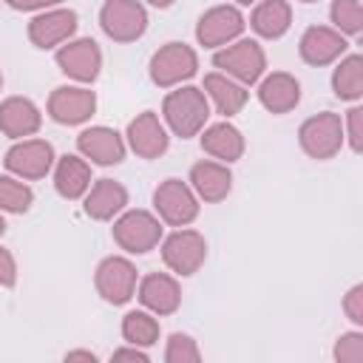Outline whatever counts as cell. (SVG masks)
<instances>
[{"mask_svg":"<svg viewBox=\"0 0 363 363\" xmlns=\"http://www.w3.org/2000/svg\"><path fill=\"white\" fill-rule=\"evenodd\" d=\"M162 116L176 136H199L210 119V99L196 85H176L162 102Z\"/></svg>","mask_w":363,"mask_h":363,"instance_id":"1","label":"cell"},{"mask_svg":"<svg viewBox=\"0 0 363 363\" xmlns=\"http://www.w3.org/2000/svg\"><path fill=\"white\" fill-rule=\"evenodd\" d=\"M213 65L241 85H255L267 71V54L258 40H233L213 54Z\"/></svg>","mask_w":363,"mask_h":363,"instance_id":"2","label":"cell"},{"mask_svg":"<svg viewBox=\"0 0 363 363\" xmlns=\"http://www.w3.org/2000/svg\"><path fill=\"white\" fill-rule=\"evenodd\" d=\"M111 233H113V241L125 252L145 255L153 247H159V241L164 235V227H162V218L147 213V210H122L113 218V230Z\"/></svg>","mask_w":363,"mask_h":363,"instance_id":"3","label":"cell"},{"mask_svg":"<svg viewBox=\"0 0 363 363\" xmlns=\"http://www.w3.org/2000/svg\"><path fill=\"white\" fill-rule=\"evenodd\" d=\"M298 142L309 159L326 162V159L337 156L343 142H346L343 139V119L332 111L315 113V116L303 119V125L298 128Z\"/></svg>","mask_w":363,"mask_h":363,"instance_id":"4","label":"cell"},{"mask_svg":"<svg viewBox=\"0 0 363 363\" xmlns=\"http://www.w3.org/2000/svg\"><path fill=\"white\" fill-rule=\"evenodd\" d=\"M162 261L170 272L187 278L201 269L207 261V241L199 230L176 227L170 235H162Z\"/></svg>","mask_w":363,"mask_h":363,"instance_id":"5","label":"cell"},{"mask_svg":"<svg viewBox=\"0 0 363 363\" xmlns=\"http://www.w3.org/2000/svg\"><path fill=\"white\" fill-rule=\"evenodd\" d=\"M196 71H199V54L187 43H164L150 57V65H147V74L159 88L184 85L190 77H196Z\"/></svg>","mask_w":363,"mask_h":363,"instance_id":"6","label":"cell"},{"mask_svg":"<svg viewBox=\"0 0 363 363\" xmlns=\"http://www.w3.org/2000/svg\"><path fill=\"white\" fill-rule=\"evenodd\" d=\"M153 210L162 218V224L170 227H187L199 218V196L193 187L182 179H164L153 190Z\"/></svg>","mask_w":363,"mask_h":363,"instance_id":"7","label":"cell"},{"mask_svg":"<svg viewBox=\"0 0 363 363\" xmlns=\"http://www.w3.org/2000/svg\"><path fill=\"white\" fill-rule=\"evenodd\" d=\"M57 156H54V147L51 142L45 139H17L9 150H6V170L23 182H34V179H45L54 167Z\"/></svg>","mask_w":363,"mask_h":363,"instance_id":"8","label":"cell"},{"mask_svg":"<svg viewBox=\"0 0 363 363\" xmlns=\"http://www.w3.org/2000/svg\"><path fill=\"white\" fill-rule=\"evenodd\" d=\"M99 26L113 43H136L147 31V11L139 0H105Z\"/></svg>","mask_w":363,"mask_h":363,"instance_id":"9","label":"cell"},{"mask_svg":"<svg viewBox=\"0 0 363 363\" xmlns=\"http://www.w3.org/2000/svg\"><path fill=\"white\" fill-rule=\"evenodd\" d=\"M94 284H96V292L105 303L122 306L136 295L139 275H136V267L125 255H108L99 261Z\"/></svg>","mask_w":363,"mask_h":363,"instance_id":"10","label":"cell"},{"mask_svg":"<svg viewBox=\"0 0 363 363\" xmlns=\"http://www.w3.org/2000/svg\"><path fill=\"white\" fill-rule=\"evenodd\" d=\"M54 60H57V68L68 79H74L79 85L94 82L99 77V71H102V51H99V45L91 37H79V40L62 43L57 48Z\"/></svg>","mask_w":363,"mask_h":363,"instance_id":"11","label":"cell"},{"mask_svg":"<svg viewBox=\"0 0 363 363\" xmlns=\"http://www.w3.org/2000/svg\"><path fill=\"white\" fill-rule=\"evenodd\" d=\"M244 26H247V20L238 11V6H230V3L213 6V9H207L199 17V23H196V40L204 48H221V45L238 40L241 31H244Z\"/></svg>","mask_w":363,"mask_h":363,"instance_id":"12","label":"cell"},{"mask_svg":"<svg viewBox=\"0 0 363 363\" xmlns=\"http://www.w3.org/2000/svg\"><path fill=\"white\" fill-rule=\"evenodd\" d=\"M96 111V94L85 85H60L48 96V116L60 125H82Z\"/></svg>","mask_w":363,"mask_h":363,"instance_id":"13","label":"cell"},{"mask_svg":"<svg viewBox=\"0 0 363 363\" xmlns=\"http://www.w3.org/2000/svg\"><path fill=\"white\" fill-rule=\"evenodd\" d=\"M74 31H77V11L65 6L45 9L28 23V40L43 51L60 48L74 37Z\"/></svg>","mask_w":363,"mask_h":363,"instance_id":"14","label":"cell"},{"mask_svg":"<svg viewBox=\"0 0 363 363\" xmlns=\"http://www.w3.org/2000/svg\"><path fill=\"white\" fill-rule=\"evenodd\" d=\"M125 145H128L136 156H142V159H159V156L170 147L167 125H164L153 111H142V113H136V119L128 122Z\"/></svg>","mask_w":363,"mask_h":363,"instance_id":"15","label":"cell"},{"mask_svg":"<svg viewBox=\"0 0 363 363\" xmlns=\"http://www.w3.org/2000/svg\"><path fill=\"white\" fill-rule=\"evenodd\" d=\"M77 150L91 164L111 167V164H119L125 159L128 145H125V136L116 133L113 128H108V125H91V128H85L77 136Z\"/></svg>","mask_w":363,"mask_h":363,"instance_id":"16","label":"cell"},{"mask_svg":"<svg viewBox=\"0 0 363 363\" xmlns=\"http://www.w3.org/2000/svg\"><path fill=\"white\" fill-rule=\"evenodd\" d=\"M349 43L346 37L332 28V26H309L303 34H301V43H298V54L306 65H332L335 60H340L346 54Z\"/></svg>","mask_w":363,"mask_h":363,"instance_id":"17","label":"cell"},{"mask_svg":"<svg viewBox=\"0 0 363 363\" xmlns=\"http://www.w3.org/2000/svg\"><path fill=\"white\" fill-rule=\"evenodd\" d=\"M136 298H139V303L147 312H153L156 318H162V315H173L182 306V286L167 272H150V275L139 278Z\"/></svg>","mask_w":363,"mask_h":363,"instance_id":"18","label":"cell"},{"mask_svg":"<svg viewBox=\"0 0 363 363\" xmlns=\"http://www.w3.org/2000/svg\"><path fill=\"white\" fill-rule=\"evenodd\" d=\"M190 187L193 193L199 196V201H221L230 196L233 190V173L224 162H216V159H201L190 167Z\"/></svg>","mask_w":363,"mask_h":363,"instance_id":"19","label":"cell"},{"mask_svg":"<svg viewBox=\"0 0 363 363\" xmlns=\"http://www.w3.org/2000/svg\"><path fill=\"white\" fill-rule=\"evenodd\" d=\"M125 207H128V190L113 179L94 182L82 196V210L94 221H113Z\"/></svg>","mask_w":363,"mask_h":363,"instance_id":"20","label":"cell"},{"mask_svg":"<svg viewBox=\"0 0 363 363\" xmlns=\"http://www.w3.org/2000/svg\"><path fill=\"white\" fill-rule=\"evenodd\" d=\"M258 102L269 113H289L301 102V82L286 71H272L258 79Z\"/></svg>","mask_w":363,"mask_h":363,"instance_id":"21","label":"cell"},{"mask_svg":"<svg viewBox=\"0 0 363 363\" xmlns=\"http://www.w3.org/2000/svg\"><path fill=\"white\" fill-rule=\"evenodd\" d=\"M43 113L28 96H9L0 102V130L9 139H28L40 130Z\"/></svg>","mask_w":363,"mask_h":363,"instance_id":"22","label":"cell"},{"mask_svg":"<svg viewBox=\"0 0 363 363\" xmlns=\"http://www.w3.org/2000/svg\"><path fill=\"white\" fill-rule=\"evenodd\" d=\"M201 91H204V96L210 99V105H213L221 116H235V113L247 105V99H250L247 85L235 82L233 77H227V74H221V71L207 74Z\"/></svg>","mask_w":363,"mask_h":363,"instance_id":"23","label":"cell"},{"mask_svg":"<svg viewBox=\"0 0 363 363\" xmlns=\"http://www.w3.org/2000/svg\"><path fill=\"white\" fill-rule=\"evenodd\" d=\"M91 187V162L82 159V156H60L54 162V190L68 199V201H77L88 193Z\"/></svg>","mask_w":363,"mask_h":363,"instance_id":"24","label":"cell"},{"mask_svg":"<svg viewBox=\"0 0 363 363\" xmlns=\"http://www.w3.org/2000/svg\"><path fill=\"white\" fill-rule=\"evenodd\" d=\"M201 150L213 156L216 162H238L244 156V136L233 122H216L210 128H201Z\"/></svg>","mask_w":363,"mask_h":363,"instance_id":"25","label":"cell"},{"mask_svg":"<svg viewBox=\"0 0 363 363\" xmlns=\"http://www.w3.org/2000/svg\"><path fill=\"white\" fill-rule=\"evenodd\" d=\"M292 26V9L286 0H258L250 14V28L264 40H278Z\"/></svg>","mask_w":363,"mask_h":363,"instance_id":"26","label":"cell"},{"mask_svg":"<svg viewBox=\"0 0 363 363\" xmlns=\"http://www.w3.org/2000/svg\"><path fill=\"white\" fill-rule=\"evenodd\" d=\"M332 91L343 102H357L363 96V57L360 54L340 57L337 68L332 71Z\"/></svg>","mask_w":363,"mask_h":363,"instance_id":"27","label":"cell"},{"mask_svg":"<svg viewBox=\"0 0 363 363\" xmlns=\"http://www.w3.org/2000/svg\"><path fill=\"white\" fill-rule=\"evenodd\" d=\"M122 337L125 343H133V346H153L159 340V320L153 312L147 309H133L122 318Z\"/></svg>","mask_w":363,"mask_h":363,"instance_id":"28","label":"cell"},{"mask_svg":"<svg viewBox=\"0 0 363 363\" xmlns=\"http://www.w3.org/2000/svg\"><path fill=\"white\" fill-rule=\"evenodd\" d=\"M34 204V190L17 176H0V213H28Z\"/></svg>","mask_w":363,"mask_h":363,"instance_id":"29","label":"cell"},{"mask_svg":"<svg viewBox=\"0 0 363 363\" xmlns=\"http://www.w3.org/2000/svg\"><path fill=\"white\" fill-rule=\"evenodd\" d=\"M329 17H332V28H337L343 37H357L363 31L360 0H332Z\"/></svg>","mask_w":363,"mask_h":363,"instance_id":"30","label":"cell"},{"mask_svg":"<svg viewBox=\"0 0 363 363\" xmlns=\"http://www.w3.org/2000/svg\"><path fill=\"white\" fill-rule=\"evenodd\" d=\"M201 360V352H199V343L184 335V332H173L167 337V346H164V363H199Z\"/></svg>","mask_w":363,"mask_h":363,"instance_id":"31","label":"cell"},{"mask_svg":"<svg viewBox=\"0 0 363 363\" xmlns=\"http://www.w3.org/2000/svg\"><path fill=\"white\" fill-rule=\"evenodd\" d=\"M335 360L337 363H363V332H343L335 340Z\"/></svg>","mask_w":363,"mask_h":363,"instance_id":"32","label":"cell"},{"mask_svg":"<svg viewBox=\"0 0 363 363\" xmlns=\"http://www.w3.org/2000/svg\"><path fill=\"white\" fill-rule=\"evenodd\" d=\"M343 139L349 142V147H352L354 153L363 150V108H360V105L349 108V113H346V119H343Z\"/></svg>","mask_w":363,"mask_h":363,"instance_id":"33","label":"cell"},{"mask_svg":"<svg viewBox=\"0 0 363 363\" xmlns=\"http://www.w3.org/2000/svg\"><path fill=\"white\" fill-rule=\"evenodd\" d=\"M343 312L354 326H363V284H354L343 295Z\"/></svg>","mask_w":363,"mask_h":363,"instance_id":"34","label":"cell"},{"mask_svg":"<svg viewBox=\"0 0 363 363\" xmlns=\"http://www.w3.org/2000/svg\"><path fill=\"white\" fill-rule=\"evenodd\" d=\"M14 284H17V261L6 247H0V286H14Z\"/></svg>","mask_w":363,"mask_h":363,"instance_id":"35","label":"cell"},{"mask_svg":"<svg viewBox=\"0 0 363 363\" xmlns=\"http://www.w3.org/2000/svg\"><path fill=\"white\" fill-rule=\"evenodd\" d=\"M111 360H113V363H122V360H130V363H147L150 357H147V352H145L142 346H133V343H128V346L116 349V352L111 354Z\"/></svg>","mask_w":363,"mask_h":363,"instance_id":"36","label":"cell"},{"mask_svg":"<svg viewBox=\"0 0 363 363\" xmlns=\"http://www.w3.org/2000/svg\"><path fill=\"white\" fill-rule=\"evenodd\" d=\"M14 11H45L54 6H62L65 0H6Z\"/></svg>","mask_w":363,"mask_h":363,"instance_id":"37","label":"cell"},{"mask_svg":"<svg viewBox=\"0 0 363 363\" xmlns=\"http://www.w3.org/2000/svg\"><path fill=\"white\" fill-rule=\"evenodd\" d=\"M74 360H85V363H96L99 357H96V352H91V349H71V352H65V363H74Z\"/></svg>","mask_w":363,"mask_h":363,"instance_id":"38","label":"cell"},{"mask_svg":"<svg viewBox=\"0 0 363 363\" xmlns=\"http://www.w3.org/2000/svg\"><path fill=\"white\" fill-rule=\"evenodd\" d=\"M150 6H156V9H167V6H173L176 0H147Z\"/></svg>","mask_w":363,"mask_h":363,"instance_id":"39","label":"cell"},{"mask_svg":"<svg viewBox=\"0 0 363 363\" xmlns=\"http://www.w3.org/2000/svg\"><path fill=\"white\" fill-rule=\"evenodd\" d=\"M233 3H235V6H255L258 0H233Z\"/></svg>","mask_w":363,"mask_h":363,"instance_id":"40","label":"cell"},{"mask_svg":"<svg viewBox=\"0 0 363 363\" xmlns=\"http://www.w3.org/2000/svg\"><path fill=\"white\" fill-rule=\"evenodd\" d=\"M3 233H6V218H3V213H0V238H3Z\"/></svg>","mask_w":363,"mask_h":363,"instance_id":"41","label":"cell"},{"mask_svg":"<svg viewBox=\"0 0 363 363\" xmlns=\"http://www.w3.org/2000/svg\"><path fill=\"white\" fill-rule=\"evenodd\" d=\"M0 91H3V71H0Z\"/></svg>","mask_w":363,"mask_h":363,"instance_id":"42","label":"cell"},{"mask_svg":"<svg viewBox=\"0 0 363 363\" xmlns=\"http://www.w3.org/2000/svg\"><path fill=\"white\" fill-rule=\"evenodd\" d=\"M301 3H318V0H301Z\"/></svg>","mask_w":363,"mask_h":363,"instance_id":"43","label":"cell"}]
</instances>
